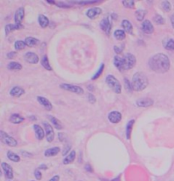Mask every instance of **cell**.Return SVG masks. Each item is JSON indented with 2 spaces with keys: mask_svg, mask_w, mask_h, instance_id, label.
<instances>
[{
  "mask_svg": "<svg viewBox=\"0 0 174 181\" xmlns=\"http://www.w3.org/2000/svg\"><path fill=\"white\" fill-rule=\"evenodd\" d=\"M150 69L157 73H165L170 69V60L165 54L159 53L153 56L149 60Z\"/></svg>",
  "mask_w": 174,
  "mask_h": 181,
  "instance_id": "cell-1",
  "label": "cell"
},
{
  "mask_svg": "<svg viewBox=\"0 0 174 181\" xmlns=\"http://www.w3.org/2000/svg\"><path fill=\"white\" fill-rule=\"evenodd\" d=\"M136 64V58L132 54H126L124 56H115L114 65L120 71H124L132 69Z\"/></svg>",
  "mask_w": 174,
  "mask_h": 181,
  "instance_id": "cell-2",
  "label": "cell"
},
{
  "mask_svg": "<svg viewBox=\"0 0 174 181\" xmlns=\"http://www.w3.org/2000/svg\"><path fill=\"white\" fill-rule=\"evenodd\" d=\"M149 85L148 77L144 75L143 72L138 71L136 72L132 80V86L133 89L135 91H142L146 89V87Z\"/></svg>",
  "mask_w": 174,
  "mask_h": 181,
  "instance_id": "cell-3",
  "label": "cell"
},
{
  "mask_svg": "<svg viewBox=\"0 0 174 181\" xmlns=\"http://www.w3.org/2000/svg\"><path fill=\"white\" fill-rule=\"evenodd\" d=\"M106 84L116 94H120L122 92V85L120 82L113 75H108L105 78Z\"/></svg>",
  "mask_w": 174,
  "mask_h": 181,
  "instance_id": "cell-4",
  "label": "cell"
},
{
  "mask_svg": "<svg viewBox=\"0 0 174 181\" xmlns=\"http://www.w3.org/2000/svg\"><path fill=\"white\" fill-rule=\"evenodd\" d=\"M0 138L3 143H4L7 146H11V147H15L17 146V141L15 140L14 138H12L11 136L7 134L4 131H0Z\"/></svg>",
  "mask_w": 174,
  "mask_h": 181,
  "instance_id": "cell-5",
  "label": "cell"
},
{
  "mask_svg": "<svg viewBox=\"0 0 174 181\" xmlns=\"http://www.w3.org/2000/svg\"><path fill=\"white\" fill-rule=\"evenodd\" d=\"M60 87L61 89H63L64 90L70 91V92H72V93H75V94H77V95H82L84 93L83 89L81 87H79V86L63 83V84H60Z\"/></svg>",
  "mask_w": 174,
  "mask_h": 181,
  "instance_id": "cell-6",
  "label": "cell"
},
{
  "mask_svg": "<svg viewBox=\"0 0 174 181\" xmlns=\"http://www.w3.org/2000/svg\"><path fill=\"white\" fill-rule=\"evenodd\" d=\"M44 126L47 140H48V142H52L55 139V132L53 129V127L48 122H44Z\"/></svg>",
  "mask_w": 174,
  "mask_h": 181,
  "instance_id": "cell-7",
  "label": "cell"
},
{
  "mask_svg": "<svg viewBox=\"0 0 174 181\" xmlns=\"http://www.w3.org/2000/svg\"><path fill=\"white\" fill-rule=\"evenodd\" d=\"M100 26L101 30H103L105 32L106 35H110V31H111V23L108 18H104L100 21Z\"/></svg>",
  "mask_w": 174,
  "mask_h": 181,
  "instance_id": "cell-8",
  "label": "cell"
},
{
  "mask_svg": "<svg viewBox=\"0 0 174 181\" xmlns=\"http://www.w3.org/2000/svg\"><path fill=\"white\" fill-rule=\"evenodd\" d=\"M1 167H2V169H3V171L4 173L6 178H7V179H13V177H14V173H13V168H12V167L10 166V164L6 163V162H2Z\"/></svg>",
  "mask_w": 174,
  "mask_h": 181,
  "instance_id": "cell-9",
  "label": "cell"
},
{
  "mask_svg": "<svg viewBox=\"0 0 174 181\" xmlns=\"http://www.w3.org/2000/svg\"><path fill=\"white\" fill-rule=\"evenodd\" d=\"M24 59L26 62L30 63V64H37L39 61V58L33 52H27L26 53L24 56Z\"/></svg>",
  "mask_w": 174,
  "mask_h": 181,
  "instance_id": "cell-10",
  "label": "cell"
},
{
  "mask_svg": "<svg viewBox=\"0 0 174 181\" xmlns=\"http://www.w3.org/2000/svg\"><path fill=\"white\" fill-rule=\"evenodd\" d=\"M108 119L111 123H118L122 120V114L119 111H113L110 112L108 115Z\"/></svg>",
  "mask_w": 174,
  "mask_h": 181,
  "instance_id": "cell-11",
  "label": "cell"
},
{
  "mask_svg": "<svg viewBox=\"0 0 174 181\" xmlns=\"http://www.w3.org/2000/svg\"><path fill=\"white\" fill-rule=\"evenodd\" d=\"M139 107H149L154 104V101L149 98H141L136 102Z\"/></svg>",
  "mask_w": 174,
  "mask_h": 181,
  "instance_id": "cell-12",
  "label": "cell"
},
{
  "mask_svg": "<svg viewBox=\"0 0 174 181\" xmlns=\"http://www.w3.org/2000/svg\"><path fill=\"white\" fill-rule=\"evenodd\" d=\"M142 30L146 34H151L154 32V26L149 20H145L142 23Z\"/></svg>",
  "mask_w": 174,
  "mask_h": 181,
  "instance_id": "cell-13",
  "label": "cell"
},
{
  "mask_svg": "<svg viewBox=\"0 0 174 181\" xmlns=\"http://www.w3.org/2000/svg\"><path fill=\"white\" fill-rule=\"evenodd\" d=\"M25 17V10L24 8H19L16 10L15 14V24H21V22L24 20Z\"/></svg>",
  "mask_w": 174,
  "mask_h": 181,
  "instance_id": "cell-14",
  "label": "cell"
},
{
  "mask_svg": "<svg viewBox=\"0 0 174 181\" xmlns=\"http://www.w3.org/2000/svg\"><path fill=\"white\" fill-rule=\"evenodd\" d=\"M101 13H102V10L100 8L95 7L87 11V16L90 19H94V18H97Z\"/></svg>",
  "mask_w": 174,
  "mask_h": 181,
  "instance_id": "cell-15",
  "label": "cell"
},
{
  "mask_svg": "<svg viewBox=\"0 0 174 181\" xmlns=\"http://www.w3.org/2000/svg\"><path fill=\"white\" fill-rule=\"evenodd\" d=\"M37 100L42 106H44V108L47 111H51L53 109V106H52L51 102L48 99H46L44 97H42V96H38L37 98Z\"/></svg>",
  "mask_w": 174,
  "mask_h": 181,
  "instance_id": "cell-16",
  "label": "cell"
},
{
  "mask_svg": "<svg viewBox=\"0 0 174 181\" xmlns=\"http://www.w3.org/2000/svg\"><path fill=\"white\" fill-rule=\"evenodd\" d=\"M33 129H34L35 134H36L37 139L39 140H42L44 138V130L41 128V126L38 125V124H35V125L33 126Z\"/></svg>",
  "mask_w": 174,
  "mask_h": 181,
  "instance_id": "cell-17",
  "label": "cell"
},
{
  "mask_svg": "<svg viewBox=\"0 0 174 181\" xmlns=\"http://www.w3.org/2000/svg\"><path fill=\"white\" fill-rule=\"evenodd\" d=\"M10 95L14 96V97H20V96L23 95L25 94V90L19 86H15V87L11 89V90L10 91Z\"/></svg>",
  "mask_w": 174,
  "mask_h": 181,
  "instance_id": "cell-18",
  "label": "cell"
},
{
  "mask_svg": "<svg viewBox=\"0 0 174 181\" xmlns=\"http://www.w3.org/2000/svg\"><path fill=\"white\" fill-rule=\"evenodd\" d=\"M23 28H24V26H23L22 24H15V25L9 24V25H7L5 26V33L9 34L10 32H13V31L20 30V29H23Z\"/></svg>",
  "mask_w": 174,
  "mask_h": 181,
  "instance_id": "cell-19",
  "label": "cell"
},
{
  "mask_svg": "<svg viewBox=\"0 0 174 181\" xmlns=\"http://www.w3.org/2000/svg\"><path fill=\"white\" fill-rule=\"evenodd\" d=\"M122 26L124 29V32L129 33V34H133L134 32H133V25L132 23L130 22L129 20H123L122 22Z\"/></svg>",
  "mask_w": 174,
  "mask_h": 181,
  "instance_id": "cell-20",
  "label": "cell"
},
{
  "mask_svg": "<svg viewBox=\"0 0 174 181\" xmlns=\"http://www.w3.org/2000/svg\"><path fill=\"white\" fill-rule=\"evenodd\" d=\"M10 122L14 124H19V123H21L24 122V117L20 116V114L15 113V114L11 115V116L10 117Z\"/></svg>",
  "mask_w": 174,
  "mask_h": 181,
  "instance_id": "cell-21",
  "label": "cell"
},
{
  "mask_svg": "<svg viewBox=\"0 0 174 181\" xmlns=\"http://www.w3.org/2000/svg\"><path fill=\"white\" fill-rule=\"evenodd\" d=\"M60 151V147H52L50 149L46 150L44 152V156L47 157H50V156H56L59 152Z\"/></svg>",
  "mask_w": 174,
  "mask_h": 181,
  "instance_id": "cell-22",
  "label": "cell"
},
{
  "mask_svg": "<svg viewBox=\"0 0 174 181\" xmlns=\"http://www.w3.org/2000/svg\"><path fill=\"white\" fill-rule=\"evenodd\" d=\"M24 42H25L26 45L28 46V47H34V46L38 45L39 44V40L35 38H32V37L26 38Z\"/></svg>",
  "mask_w": 174,
  "mask_h": 181,
  "instance_id": "cell-23",
  "label": "cell"
},
{
  "mask_svg": "<svg viewBox=\"0 0 174 181\" xmlns=\"http://www.w3.org/2000/svg\"><path fill=\"white\" fill-rule=\"evenodd\" d=\"M75 158H76V151H71L67 156H65L64 161H63V163H64L65 165L70 164V163H71V162L74 161Z\"/></svg>",
  "mask_w": 174,
  "mask_h": 181,
  "instance_id": "cell-24",
  "label": "cell"
},
{
  "mask_svg": "<svg viewBox=\"0 0 174 181\" xmlns=\"http://www.w3.org/2000/svg\"><path fill=\"white\" fill-rule=\"evenodd\" d=\"M163 45L167 50H174V39L167 38L163 41Z\"/></svg>",
  "mask_w": 174,
  "mask_h": 181,
  "instance_id": "cell-25",
  "label": "cell"
},
{
  "mask_svg": "<svg viewBox=\"0 0 174 181\" xmlns=\"http://www.w3.org/2000/svg\"><path fill=\"white\" fill-rule=\"evenodd\" d=\"M38 23L39 25L41 26V27L43 28H45L49 26V23H50V20L49 19L44 15H40L38 16Z\"/></svg>",
  "mask_w": 174,
  "mask_h": 181,
  "instance_id": "cell-26",
  "label": "cell"
},
{
  "mask_svg": "<svg viewBox=\"0 0 174 181\" xmlns=\"http://www.w3.org/2000/svg\"><path fill=\"white\" fill-rule=\"evenodd\" d=\"M49 118H50V122H52V124L54 125V127H55L56 129H62L63 128V126H62V124H61V122H60V121L58 120L56 117H55V116H49Z\"/></svg>",
  "mask_w": 174,
  "mask_h": 181,
  "instance_id": "cell-27",
  "label": "cell"
},
{
  "mask_svg": "<svg viewBox=\"0 0 174 181\" xmlns=\"http://www.w3.org/2000/svg\"><path fill=\"white\" fill-rule=\"evenodd\" d=\"M135 121L134 119L130 120L128 124H127V128H126V135H127V139L129 140L131 137V133H132V129H133V126L134 124Z\"/></svg>",
  "mask_w": 174,
  "mask_h": 181,
  "instance_id": "cell-28",
  "label": "cell"
},
{
  "mask_svg": "<svg viewBox=\"0 0 174 181\" xmlns=\"http://www.w3.org/2000/svg\"><path fill=\"white\" fill-rule=\"evenodd\" d=\"M22 68V65H20L18 62H15V61H11L10 64L8 65V69L11 71H19Z\"/></svg>",
  "mask_w": 174,
  "mask_h": 181,
  "instance_id": "cell-29",
  "label": "cell"
},
{
  "mask_svg": "<svg viewBox=\"0 0 174 181\" xmlns=\"http://www.w3.org/2000/svg\"><path fill=\"white\" fill-rule=\"evenodd\" d=\"M7 156H8V158L10 159V161H15V162H18V161H20V156H18L17 154H15V153H14L13 151H8V153H7Z\"/></svg>",
  "mask_w": 174,
  "mask_h": 181,
  "instance_id": "cell-30",
  "label": "cell"
},
{
  "mask_svg": "<svg viewBox=\"0 0 174 181\" xmlns=\"http://www.w3.org/2000/svg\"><path fill=\"white\" fill-rule=\"evenodd\" d=\"M114 36L117 40H124L126 38V33L124 30H116L115 32Z\"/></svg>",
  "mask_w": 174,
  "mask_h": 181,
  "instance_id": "cell-31",
  "label": "cell"
},
{
  "mask_svg": "<svg viewBox=\"0 0 174 181\" xmlns=\"http://www.w3.org/2000/svg\"><path fill=\"white\" fill-rule=\"evenodd\" d=\"M41 63H42V65L44 67L46 70H49V71H52V67H51V65H50V62H49V59H48V57L46 56H44L43 57V59H42V61H41Z\"/></svg>",
  "mask_w": 174,
  "mask_h": 181,
  "instance_id": "cell-32",
  "label": "cell"
},
{
  "mask_svg": "<svg viewBox=\"0 0 174 181\" xmlns=\"http://www.w3.org/2000/svg\"><path fill=\"white\" fill-rule=\"evenodd\" d=\"M146 10H139L136 11V18H137V20H139V21H142V20H144V16L146 15Z\"/></svg>",
  "mask_w": 174,
  "mask_h": 181,
  "instance_id": "cell-33",
  "label": "cell"
},
{
  "mask_svg": "<svg viewBox=\"0 0 174 181\" xmlns=\"http://www.w3.org/2000/svg\"><path fill=\"white\" fill-rule=\"evenodd\" d=\"M153 20L156 25H163L165 24V19L160 15H155L153 17Z\"/></svg>",
  "mask_w": 174,
  "mask_h": 181,
  "instance_id": "cell-34",
  "label": "cell"
},
{
  "mask_svg": "<svg viewBox=\"0 0 174 181\" xmlns=\"http://www.w3.org/2000/svg\"><path fill=\"white\" fill-rule=\"evenodd\" d=\"M26 44L24 41L17 40L15 43V48L16 50H22L26 48Z\"/></svg>",
  "mask_w": 174,
  "mask_h": 181,
  "instance_id": "cell-35",
  "label": "cell"
},
{
  "mask_svg": "<svg viewBox=\"0 0 174 181\" xmlns=\"http://www.w3.org/2000/svg\"><path fill=\"white\" fill-rule=\"evenodd\" d=\"M161 8L166 12H169L172 10V5L169 1H163L161 2Z\"/></svg>",
  "mask_w": 174,
  "mask_h": 181,
  "instance_id": "cell-36",
  "label": "cell"
},
{
  "mask_svg": "<svg viewBox=\"0 0 174 181\" xmlns=\"http://www.w3.org/2000/svg\"><path fill=\"white\" fill-rule=\"evenodd\" d=\"M104 64H102V65H100V69H99V71L95 73L94 75L93 76V77H92V79L93 80H96V79H98L99 77H100V76L102 75V73H103V71H104Z\"/></svg>",
  "mask_w": 174,
  "mask_h": 181,
  "instance_id": "cell-37",
  "label": "cell"
},
{
  "mask_svg": "<svg viewBox=\"0 0 174 181\" xmlns=\"http://www.w3.org/2000/svg\"><path fill=\"white\" fill-rule=\"evenodd\" d=\"M124 81H125L124 83L125 89H126V90L128 91V92H129V93H131L132 90H133V86H132V83H130L129 81H128V78H125Z\"/></svg>",
  "mask_w": 174,
  "mask_h": 181,
  "instance_id": "cell-38",
  "label": "cell"
},
{
  "mask_svg": "<svg viewBox=\"0 0 174 181\" xmlns=\"http://www.w3.org/2000/svg\"><path fill=\"white\" fill-rule=\"evenodd\" d=\"M122 5H124L126 8H130V9H134V1H122Z\"/></svg>",
  "mask_w": 174,
  "mask_h": 181,
  "instance_id": "cell-39",
  "label": "cell"
},
{
  "mask_svg": "<svg viewBox=\"0 0 174 181\" xmlns=\"http://www.w3.org/2000/svg\"><path fill=\"white\" fill-rule=\"evenodd\" d=\"M96 3H98V1H82V2H74V4L76 5H94V4H96Z\"/></svg>",
  "mask_w": 174,
  "mask_h": 181,
  "instance_id": "cell-40",
  "label": "cell"
},
{
  "mask_svg": "<svg viewBox=\"0 0 174 181\" xmlns=\"http://www.w3.org/2000/svg\"><path fill=\"white\" fill-rule=\"evenodd\" d=\"M34 175L38 180H40L42 179V173L39 171V169H36L34 172Z\"/></svg>",
  "mask_w": 174,
  "mask_h": 181,
  "instance_id": "cell-41",
  "label": "cell"
},
{
  "mask_svg": "<svg viewBox=\"0 0 174 181\" xmlns=\"http://www.w3.org/2000/svg\"><path fill=\"white\" fill-rule=\"evenodd\" d=\"M88 101H89L90 103H92V104L95 103V101H96L95 97L92 94H88Z\"/></svg>",
  "mask_w": 174,
  "mask_h": 181,
  "instance_id": "cell-42",
  "label": "cell"
},
{
  "mask_svg": "<svg viewBox=\"0 0 174 181\" xmlns=\"http://www.w3.org/2000/svg\"><path fill=\"white\" fill-rule=\"evenodd\" d=\"M70 144H66L65 146V149H64V151H63V156H65V155H67V153H68V151H70Z\"/></svg>",
  "mask_w": 174,
  "mask_h": 181,
  "instance_id": "cell-43",
  "label": "cell"
},
{
  "mask_svg": "<svg viewBox=\"0 0 174 181\" xmlns=\"http://www.w3.org/2000/svg\"><path fill=\"white\" fill-rule=\"evenodd\" d=\"M66 136H65V134H62V133H60L59 134V140L61 142H65V140H66Z\"/></svg>",
  "mask_w": 174,
  "mask_h": 181,
  "instance_id": "cell-44",
  "label": "cell"
},
{
  "mask_svg": "<svg viewBox=\"0 0 174 181\" xmlns=\"http://www.w3.org/2000/svg\"><path fill=\"white\" fill-rule=\"evenodd\" d=\"M85 170L87 172H89V173H93V167H91V165L90 164H88V163H87L86 165H85Z\"/></svg>",
  "mask_w": 174,
  "mask_h": 181,
  "instance_id": "cell-45",
  "label": "cell"
},
{
  "mask_svg": "<svg viewBox=\"0 0 174 181\" xmlns=\"http://www.w3.org/2000/svg\"><path fill=\"white\" fill-rule=\"evenodd\" d=\"M114 50L116 54H118V55H119V54H121V53L122 52V50H123V48H119V47H117V46H115Z\"/></svg>",
  "mask_w": 174,
  "mask_h": 181,
  "instance_id": "cell-46",
  "label": "cell"
},
{
  "mask_svg": "<svg viewBox=\"0 0 174 181\" xmlns=\"http://www.w3.org/2000/svg\"><path fill=\"white\" fill-rule=\"evenodd\" d=\"M55 5H58L60 8H61V7H62V8H69L70 7L69 5H67L66 4H65V3H63V2H62V3H55Z\"/></svg>",
  "mask_w": 174,
  "mask_h": 181,
  "instance_id": "cell-47",
  "label": "cell"
},
{
  "mask_svg": "<svg viewBox=\"0 0 174 181\" xmlns=\"http://www.w3.org/2000/svg\"><path fill=\"white\" fill-rule=\"evenodd\" d=\"M7 57H8L9 59H13V58H15V57H16V52H10V53L7 55Z\"/></svg>",
  "mask_w": 174,
  "mask_h": 181,
  "instance_id": "cell-48",
  "label": "cell"
},
{
  "mask_svg": "<svg viewBox=\"0 0 174 181\" xmlns=\"http://www.w3.org/2000/svg\"><path fill=\"white\" fill-rule=\"evenodd\" d=\"M50 181H60V176L59 175H55L52 179H50Z\"/></svg>",
  "mask_w": 174,
  "mask_h": 181,
  "instance_id": "cell-49",
  "label": "cell"
},
{
  "mask_svg": "<svg viewBox=\"0 0 174 181\" xmlns=\"http://www.w3.org/2000/svg\"><path fill=\"white\" fill-rule=\"evenodd\" d=\"M171 22H172V26L174 29V14L171 16Z\"/></svg>",
  "mask_w": 174,
  "mask_h": 181,
  "instance_id": "cell-50",
  "label": "cell"
},
{
  "mask_svg": "<svg viewBox=\"0 0 174 181\" xmlns=\"http://www.w3.org/2000/svg\"><path fill=\"white\" fill-rule=\"evenodd\" d=\"M40 169H47V166L46 165H44V164H43V165H41V166L39 167Z\"/></svg>",
  "mask_w": 174,
  "mask_h": 181,
  "instance_id": "cell-51",
  "label": "cell"
},
{
  "mask_svg": "<svg viewBox=\"0 0 174 181\" xmlns=\"http://www.w3.org/2000/svg\"><path fill=\"white\" fill-rule=\"evenodd\" d=\"M23 156H32V155H31L30 153H26V152H25V151H23Z\"/></svg>",
  "mask_w": 174,
  "mask_h": 181,
  "instance_id": "cell-52",
  "label": "cell"
},
{
  "mask_svg": "<svg viewBox=\"0 0 174 181\" xmlns=\"http://www.w3.org/2000/svg\"><path fill=\"white\" fill-rule=\"evenodd\" d=\"M112 181H120V176L116 177V179H113Z\"/></svg>",
  "mask_w": 174,
  "mask_h": 181,
  "instance_id": "cell-53",
  "label": "cell"
}]
</instances>
